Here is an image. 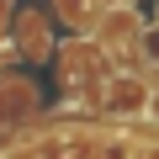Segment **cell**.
I'll list each match as a JSON object with an SVG mask.
<instances>
[{"instance_id": "1", "label": "cell", "mask_w": 159, "mask_h": 159, "mask_svg": "<svg viewBox=\"0 0 159 159\" xmlns=\"http://www.w3.org/2000/svg\"><path fill=\"white\" fill-rule=\"evenodd\" d=\"M148 101H154V85L133 69H117L101 80V111L106 117H148Z\"/></svg>"}, {"instance_id": "2", "label": "cell", "mask_w": 159, "mask_h": 159, "mask_svg": "<svg viewBox=\"0 0 159 159\" xmlns=\"http://www.w3.org/2000/svg\"><path fill=\"white\" fill-rule=\"evenodd\" d=\"M138 32H143V16H138L133 6H106V11L96 16V48H101V53H122L127 43L138 48Z\"/></svg>"}, {"instance_id": "3", "label": "cell", "mask_w": 159, "mask_h": 159, "mask_svg": "<svg viewBox=\"0 0 159 159\" xmlns=\"http://www.w3.org/2000/svg\"><path fill=\"white\" fill-rule=\"evenodd\" d=\"M37 106V90H32V80L21 74H6V80H0V127H16L27 111Z\"/></svg>"}, {"instance_id": "4", "label": "cell", "mask_w": 159, "mask_h": 159, "mask_svg": "<svg viewBox=\"0 0 159 159\" xmlns=\"http://www.w3.org/2000/svg\"><path fill=\"white\" fill-rule=\"evenodd\" d=\"M16 27H27V58H43V53H48V27H43V16L27 11ZM16 37H21V32H16Z\"/></svg>"}, {"instance_id": "5", "label": "cell", "mask_w": 159, "mask_h": 159, "mask_svg": "<svg viewBox=\"0 0 159 159\" xmlns=\"http://www.w3.org/2000/svg\"><path fill=\"white\" fill-rule=\"evenodd\" d=\"M138 58H143L148 69H159V21H143V32H138Z\"/></svg>"}, {"instance_id": "6", "label": "cell", "mask_w": 159, "mask_h": 159, "mask_svg": "<svg viewBox=\"0 0 159 159\" xmlns=\"http://www.w3.org/2000/svg\"><path fill=\"white\" fill-rule=\"evenodd\" d=\"M133 159H159V138H154V143H138V148H133Z\"/></svg>"}]
</instances>
